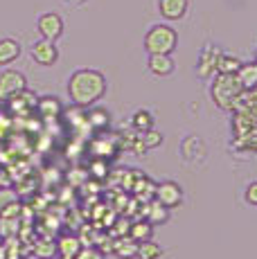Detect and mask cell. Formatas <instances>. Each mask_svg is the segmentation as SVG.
<instances>
[{
	"instance_id": "cell-1",
	"label": "cell",
	"mask_w": 257,
	"mask_h": 259,
	"mask_svg": "<svg viewBox=\"0 0 257 259\" xmlns=\"http://www.w3.org/2000/svg\"><path fill=\"white\" fill-rule=\"evenodd\" d=\"M106 93V77L100 70H83L72 72V77L68 79V97L77 108L93 106L95 102H100Z\"/></svg>"
},
{
	"instance_id": "cell-2",
	"label": "cell",
	"mask_w": 257,
	"mask_h": 259,
	"mask_svg": "<svg viewBox=\"0 0 257 259\" xmlns=\"http://www.w3.org/2000/svg\"><path fill=\"white\" fill-rule=\"evenodd\" d=\"M244 93L239 77L237 74H219L217 72L215 81L210 86V97L221 111H232L237 104V99Z\"/></svg>"
},
{
	"instance_id": "cell-3",
	"label": "cell",
	"mask_w": 257,
	"mask_h": 259,
	"mask_svg": "<svg viewBox=\"0 0 257 259\" xmlns=\"http://www.w3.org/2000/svg\"><path fill=\"white\" fill-rule=\"evenodd\" d=\"M179 46V34L169 25H154L145 34V50L149 54H172Z\"/></svg>"
},
{
	"instance_id": "cell-4",
	"label": "cell",
	"mask_w": 257,
	"mask_h": 259,
	"mask_svg": "<svg viewBox=\"0 0 257 259\" xmlns=\"http://www.w3.org/2000/svg\"><path fill=\"white\" fill-rule=\"evenodd\" d=\"M23 91H27L25 74L18 70H12V68L0 72V102H9V99H14Z\"/></svg>"
},
{
	"instance_id": "cell-5",
	"label": "cell",
	"mask_w": 257,
	"mask_h": 259,
	"mask_svg": "<svg viewBox=\"0 0 257 259\" xmlns=\"http://www.w3.org/2000/svg\"><path fill=\"white\" fill-rule=\"evenodd\" d=\"M154 194H156V201L160 205H165L167 210H174L183 203V189L179 183L174 181H162L154 187Z\"/></svg>"
},
{
	"instance_id": "cell-6",
	"label": "cell",
	"mask_w": 257,
	"mask_h": 259,
	"mask_svg": "<svg viewBox=\"0 0 257 259\" xmlns=\"http://www.w3.org/2000/svg\"><path fill=\"white\" fill-rule=\"evenodd\" d=\"M36 27H38V34H41V38L57 41V38L63 34V18L59 16V14H54V12H48V14H43V16L38 18Z\"/></svg>"
},
{
	"instance_id": "cell-7",
	"label": "cell",
	"mask_w": 257,
	"mask_h": 259,
	"mask_svg": "<svg viewBox=\"0 0 257 259\" xmlns=\"http://www.w3.org/2000/svg\"><path fill=\"white\" fill-rule=\"evenodd\" d=\"M32 59L38 63V66H46V68L54 66L59 59V50L54 46V41H48V38L36 41L32 46Z\"/></svg>"
},
{
	"instance_id": "cell-8",
	"label": "cell",
	"mask_w": 257,
	"mask_h": 259,
	"mask_svg": "<svg viewBox=\"0 0 257 259\" xmlns=\"http://www.w3.org/2000/svg\"><path fill=\"white\" fill-rule=\"evenodd\" d=\"M221 50L217 46H205L203 52L199 57V66H196V72H199L201 79H207L212 74H217V59H219Z\"/></svg>"
},
{
	"instance_id": "cell-9",
	"label": "cell",
	"mask_w": 257,
	"mask_h": 259,
	"mask_svg": "<svg viewBox=\"0 0 257 259\" xmlns=\"http://www.w3.org/2000/svg\"><path fill=\"white\" fill-rule=\"evenodd\" d=\"M187 7H190L187 0H158V9L167 21H181L187 14Z\"/></svg>"
},
{
	"instance_id": "cell-10",
	"label": "cell",
	"mask_w": 257,
	"mask_h": 259,
	"mask_svg": "<svg viewBox=\"0 0 257 259\" xmlns=\"http://www.w3.org/2000/svg\"><path fill=\"white\" fill-rule=\"evenodd\" d=\"M174 68L176 63L172 54H149V72H154L156 77H169Z\"/></svg>"
},
{
	"instance_id": "cell-11",
	"label": "cell",
	"mask_w": 257,
	"mask_h": 259,
	"mask_svg": "<svg viewBox=\"0 0 257 259\" xmlns=\"http://www.w3.org/2000/svg\"><path fill=\"white\" fill-rule=\"evenodd\" d=\"M54 243H57V255L59 257H70V259H75L77 252L83 248L81 239H79L77 235H61Z\"/></svg>"
},
{
	"instance_id": "cell-12",
	"label": "cell",
	"mask_w": 257,
	"mask_h": 259,
	"mask_svg": "<svg viewBox=\"0 0 257 259\" xmlns=\"http://www.w3.org/2000/svg\"><path fill=\"white\" fill-rule=\"evenodd\" d=\"M21 57V46L14 38H3L0 41V66H9Z\"/></svg>"
},
{
	"instance_id": "cell-13",
	"label": "cell",
	"mask_w": 257,
	"mask_h": 259,
	"mask_svg": "<svg viewBox=\"0 0 257 259\" xmlns=\"http://www.w3.org/2000/svg\"><path fill=\"white\" fill-rule=\"evenodd\" d=\"M113 252H115L120 259H131L138 255V241L136 239H131L128 235H122L120 239L115 241V248H113Z\"/></svg>"
},
{
	"instance_id": "cell-14",
	"label": "cell",
	"mask_w": 257,
	"mask_h": 259,
	"mask_svg": "<svg viewBox=\"0 0 257 259\" xmlns=\"http://www.w3.org/2000/svg\"><path fill=\"white\" fill-rule=\"evenodd\" d=\"M237 77H239L244 91H253L257 88V63H241V68L237 70Z\"/></svg>"
},
{
	"instance_id": "cell-15",
	"label": "cell",
	"mask_w": 257,
	"mask_h": 259,
	"mask_svg": "<svg viewBox=\"0 0 257 259\" xmlns=\"http://www.w3.org/2000/svg\"><path fill=\"white\" fill-rule=\"evenodd\" d=\"M241 63L237 57H232V54H219V59H217V72L219 74H237V70L241 68Z\"/></svg>"
},
{
	"instance_id": "cell-16",
	"label": "cell",
	"mask_w": 257,
	"mask_h": 259,
	"mask_svg": "<svg viewBox=\"0 0 257 259\" xmlns=\"http://www.w3.org/2000/svg\"><path fill=\"white\" fill-rule=\"evenodd\" d=\"M151 235H154V226L149 221H133L131 228H128V237L136 239L138 243L151 239Z\"/></svg>"
},
{
	"instance_id": "cell-17",
	"label": "cell",
	"mask_w": 257,
	"mask_h": 259,
	"mask_svg": "<svg viewBox=\"0 0 257 259\" xmlns=\"http://www.w3.org/2000/svg\"><path fill=\"white\" fill-rule=\"evenodd\" d=\"M154 115H151L149 111H136L133 113V117H131V126L136 128V131H140V133H147V131H151L154 128Z\"/></svg>"
},
{
	"instance_id": "cell-18",
	"label": "cell",
	"mask_w": 257,
	"mask_h": 259,
	"mask_svg": "<svg viewBox=\"0 0 257 259\" xmlns=\"http://www.w3.org/2000/svg\"><path fill=\"white\" fill-rule=\"evenodd\" d=\"M167 219H169V210H167L165 205H160V203H154V205H149V212H147V221L151 223V226H162V223H167Z\"/></svg>"
},
{
	"instance_id": "cell-19",
	"label": "cell",
	"mask_w": 257,
	"mask_h": 259,
	"mask_svg": "<svg viewBox=\"0 0 257 259\" xmlns=\"http://www.w3.org/2000/svg\"><path fill=\"white\" fill-rule=\"evenodd\" d=\"M160 255H162L160 246L156 241H151V239L138 243V257L140 259H160Z\"/></svg>"
},
{
	"instance_id": "cell-20",
	"label": "cell",
	"mask_w": 257,
	"mask_h": 259,
	"mask_svg": "<svg viewBox=\"0 0 257 259\" xmlns=\"http://www.w3.org/2000/svg\"><path fill=\"white\" fill-rule=\"evenodd\" d=\"M38 111H41L43 117H57L61 113V104H59L57 97H43L38 99Z\"/></svg>"
},
{
	"instance_id": "cell-21",
	"label": "cell",
	"mask_w": 257,
	"mask_h": 259,
	"mask_svg": "<svg viewBox=\"0 0 257 259\" xmlns=\"http://www.w3.org/2000/svg\"><path fill=\"white\" fill-rule=\"evenodd\" d=\"M34 255H36V257L52 259L54 255H57V243L50 241V239H38L36 246H34Z\"/></svg>"
},
{
	"instance_id": "cell-22",
	"label": "cell",
	"mask_w": 257,
	"mask_h": 259,
	"mask_svg": "<svg viewBox=\"0 0 257 259\" xmlns=\"http://www.w3.org/2000/svg\"><path fill=\"white\" fill-rule=\"evenodd\" d=\"M16 201H18V194L14 192V189H9V187H3V185H0V212H3L7 205L16 203Z\"/></svg>"
},
{
	"instance_id": "cell-23",
	"label": "cell",
	"mask_w": 257,
	"mask_h": 259,
	"mask_svg": "<svg viewBox=\"0 0 257 259\" xmlns=\"http://www.w3.org/2000/svg\"><path fill=\"white\" fill-rule=\"evenodd\" d=\"M140 140H142V144H145V149H154V147H160L162 144V136L151 128V131H147L145 138H140Z\"/></svg>"
},
{
	"instance_id": "cell-24",
	"label": "cell",
	"mask_w": 257,
	"mask_h": 259,
	"mask_svg": "<svg viewBox=\"0 0 257 259\" xmlns=\"http://www.w3.org/2000/svg\"><path fill=\"white\" fill-rule=\"evenodd\" d=\"M91 124L93 126H100V128H104V126H108V113L104 111V108H100V111H93L91 113Z\"/></svg>"
},
{
	"instance_id": "cell-25",
	"label": "cell",
	"mask_w": 257,
	"mask_h": 259,
	"mask_svg": "<svg viewBox=\"0 0 257 259\" xmlns=\"http://www.w3.org/2000/svg\"><path fill=\"white\" fill-rule=\"evenodd\" d=\"M75 259H106V257H104V252L100 250V248L88 246V248H81V250L77 252Z\"/></svg>"
},
{
	"instance_id": "cell-26",
	"label": "cell",
	"mask_w": 257,
	"mask_h": 259,
	"mask_svg": "<svg viewBox=\"0 0 257 259\" xmlns=\"http://www.w3.org/2000/svg\"><path fill=\"white\" fill-rule=\"evenodd\" d=\"M244 198H246V203L248 205H253L257 207V181H253L248 187H246V192H244Z\"/></svg>"
},
{
	"instance_id": "cell-27",
	"label": "cell",
	"mask_w": 257,
	"mask_h": 259,
	"mask_svg": "<svg viewBox=\"0 0 257 259\" xmlns=\"http://www.w3.org/2000/svg\"><path fill=\"white\" fill-rule=\"evenodd\" d=\"M68 3H72V5H79V3H83V0H68Z\"/></svg>"
},
{
	"instance_id": "cell-28",
	"label": "cell",
	"mask_w": 257,
	"mask_h": 259,
	"mask_svg": "<svg viewBox=\"0 0 257 259\" xmlns=\"http://www.w3.org/2000/svg\"><path fill=\"white\" fill-rule=\"evenodd\" d=\"M59 259H70V257H59Z\"/></svg>"
},
{
	"instance_id": "cell-29",
	"label": "cell",
	"mask_w": 257,
	"mask_h": 259,
	"mask_svg": "<svg viewBox=\"0 0 257 259\" xmlns=\"http://www.w3.org/2000/svg\"><path fill=\"white\" fill-rule=\"evenodd\" d=\"M255 63H257V52H255Z\"/></svg>"
},
{
	"instance_id": "cell-30",
	"label": "cell",
	"mask_w": 257,
	"mask_h": 259,
	"mask_svg": "<svg viewBox=\"0 0 257 259\" xmlns=\"http://www.w3.org/2000/svg\"><path fill=\"white\" fill-rule=\"evenodd\" d=\"M36 259H46V257H36Z\"/></svg>"
},
{
	"instance_id": "cell-31",
	"label": "cell",
	"mask_w": 257,
	"mask_h": 259,
	"mask_svg": "<svg viewBox=\"0 0 257 259\" xmlns=\"http://www.w3.org/2000/svg\"><path fill=\"white\" fill-rule=\"evenodd\" d=\"M0 185H3V183H0Z\"/></svg>"
}]
</instances>
